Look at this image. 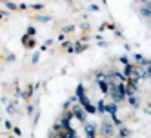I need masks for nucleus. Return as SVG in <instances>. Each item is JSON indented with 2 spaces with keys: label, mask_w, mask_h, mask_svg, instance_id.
<instances>
[{
  "label": "nucleus",
  "mask_w": 151,
  "mask_h": 138,
  "mask_svg": "<svg viewBox=\"0 0 151 138\" xmlns=\"http://www.w3.org/2000/svg\"><path fill=\"white\" fill-rule=\"evenodd\" d=\"M100 133L106 136V138H111L113 134H115V122L113 120H102V124H100Z\"/></svg>",
  "instance_id": "nucleus-2"
},
{
  "label": "nucleus",
  "mask_w": 151,
  "mask_h": 138,
  "mask_svg": "<svg viewBox=\"0 0 151 138\" xmlns=\"http://www.w3.org/2000/svg\"><path fill=\"white\" fill-rule=\"evenodd\" d=\"M75 138H78V136H75Z\"/></svg>",
  "instance_id": "nucleus-20"
},
{
  "label": "nucleus",
  "mask_w": 151,
  "mask_h": 138,
  "mask_svg": "<svg viewBox=\"0 0 151 138\" xmlns=\"http://www.w3.org/2000/svg\"><path fill=\"white\" fill-rule=\"evenodd\" d=\"M22 42H24L26 47H33V46H35V40L31 38L29 35H24V36H22Z\"/></svg>",
  "instance_id": "nucleus-8"
},
{
  "label": "nucleus",
  "mask_w": 151,
  "mask_h": 138,
  "mask_svg": "<svg viewBox=\"0 0 151 138\" xmlns=\"http://www.w3.org/2000/svg\"><path fill=\"white\" fill-rule=\"evenodd\" d=\"M118 133H120V138L129 136V129H126V127H120V129H118Z\"/></svg>",
  "instance_id": "nucleus-11"
},
{
  "label": "nucleus",
  "mask_w": 151,
  "mask_h": 138,
  "mask_svg": "<svg viewBox=\"0 0 151 138\" xmlns=\"http://www.w3.org/2000/svg\"><path fill=\"white\" fill-rule=\"evenodd\" d=\"M58 136L60 138H75V136H77V133H75L73 127H64V129L58 133Z\"/></svg>",
  "instance_id": "nucleus-5"
},
{
  "label": "nucleus",
  "mask_w": 151,
  "mask_h": 138,
  "mask_svg": "<svg viewBox=\"0 0 151 138\" xmlns=\"http://www.w3.org/2000/svg\"><path fill=\"white\" fill-rule=\"evenodd\" d=\"M77 98H78V104H80V105H82V107L88 111L89 114H95V113H96V107L89 102V98H88V94H86V89H84L82 84L77 87Z\"/></svg>",
  "instance_id": "nucleus-1"
},
{
  "label": "nucleus",
  "mask_w": 151,
  "mask_h": 138,
  "mask_svg": "<svg viewBox=\"0 0 151 138\" xmlns=\"http://www.w3.org/2000/svg\"><path fill=\"white\" fill-rule=\"evenodd\" d=\"M86 113H88V111H86L80 104H77V105L73 107V114H75V118L80 120V122H86Z\"/></svg>",
  "instance_id": "nucleus-3"
},
{
  "label": "nucleus",
  "mask_w": 151,
  "mask_h": 138,
  "mask_svg": "<svg viewBox=\"0 0 151 138\" xmlns=\"http://www.w3.org/2000/svg\"><path fill=\"white\" fill-rule=\"evenodd\" d=\"M144 67H146V71H147V78H151V62H149V60L146 62V66H144Z\"/></svg>",
  "instance_id": "nucleus-12"
},
{
  "label": "nucleus",
  "mask_w": 151,
  "mask_h": 138,
  "mask_svg": "<svg viewBox=\"0 0 151 138\" xmlns=\"http://www.w3.org/2000/svg\"><path fill=\"white\" fill-rule=\"evenodd\" d=\"M140 15H142L144 18H151V7L149 6H144L142 9H140Z\"/></svg>",
  "instance_id": "nucleus-9"
},
{
  "label": "nucleus",
  "mask_w": 151,
  "mask_h": 138,
  "mask_svg": "<svg viewBox=\"0 0 151 138\" xmlns=\"http://www.w3.org/2000/svg\"><path fill=\"white\" fill-rule=\"evenodd\" d=\"M38 20H40V22H47L49 16H38Z\"/></svg>",
  "instance_id": "nucleus-17"
},
{
  "label": "nucleus",
  "mask_w": 151,
  "mask_h": 138,
  "mask_svg": "<svg viewBox=\"0 0 151 138\" xmlns=\"http://www.w3.org/2000/svg\"><path fill=\"white\" fill-rule=\"evenodd\" d=\"M75 51H78V53L84 51V46H80V44H78V46H75Z\"/></svg>",
  "instance_id": "nucleus-16"
},
{
  "label": "nucleus",
  "mask_w": 151,
  "mask_h": 138,
  "mask_svg": "<svg viewBox=\"0 0 151 138\" xmlns=\"http://www.w3.org/2000/svg\"><path fill=\"white\" fill-rule=\"evenodd\" d=\"M84 131H86V138H96V125L95 124H86Z\"/></svg>",
  "instance_id": "nucleus-4"
},
{
  "label": "nucleus",
  "mask_w": 151,
  "mask_h": 138,
  "mask_svg": "<svg viewBox=\"0 0 151 138\" xmlns=\"http://www.w3.org/2000/svg\"><path fill=\"white\" fill-rule=\"evenodd\" d=\"M146 6H149V7H151V0H149V2H147V4H146Z\"/></svg>",
  "instance_id": "nucleus-19"
},
{
  "label": "nucleus",
  "mask_w": 151,
  "mask_h": 138,
  "mask_svg": "<svg viewBox=\"0 0 151 138\" xmlns=\"http://www.w3.org/2000/svg\"><path fill=\"white\" fill-rule=\"evenodd\" d=\"M106 113H109L111 118H115V116H116V102H109V104H106Z\"/></svg>",
  "instance_id": "nucleus-6"
},
{
  "label": "nucleus",
  "mask_w": 151,
  "mask_h": 138,
  "mask_svg": "<svg viewBox=\"0 0 151 138\" xmlns=\"http://www.w3.org/2000/svg\"><path fill=\"white\" fill-rule=\"evenodd\" d=\"M120 64H124V66H127V56H120Z\"/></svg>",
  "instance_id": "nucleus-15"
},
{
  "label": "nucleus",
  "mask_w": 151,
  "mask_h": 138,
  "mask_svg": "<svg viewBox=\"0 0 151 138\" xmlns=\"http://www.w3.org/2000/svg\"><path fill=\"white\" fill-rule=\"evenodd\" d=\"M96 111H99V113H106V102H104V100L99 102V105H96Z\"/></svg>",
  "instance_id": "nucleus-10"
},
{
  "label": "nucleus",
  "mask_w": 151,
  "mask_h": 138,
  "mask_svg": "<svg viewBox=\"0 0 151 138\" xmlns=\"http://www.w3.org/2000/svg\"><path fill=\"white\" fill-rule=\"evenodd\" d=\"M35 33H37V31H35V27H27V35H29V36H33Z\"/></svg>",
  "instance_id": "nucleus-14"
},
{
  "label": "nucleus",
  "mask_w": 151,
  "mask_h": 138,
  "mask_svg": "<svg viewBox=\"0 0 151 138\" xmlns=\"http://www.w3.org/2000/svg\"><path fill=\"white\" fill-rule=\"evenodd\" d=\"M64 31H66V33H69V31H73V26H68V27H64Z\"/></svg>",
  "instance_id": "nucleus-18"
},
{
  "label": "nucleus",
  "mask_w": 151,
  "mask_h": 138,
  "mask_svg": "<svg viewBox=\"0 0 151 138\" xmlns=\"http://www.w3.org/2000/svg\"><path fill=\"white\" fill-rule=\"evenodd\" d=\"M126 100H127L129 104H131V105H133V107H138V105H140V98L137 97V94H135V93H133V94H129V97H127Z\"/></svg>",
  "instance_id": "nucleus-7"
},
{
  "label": "nucleus",
  "mask_w": 151,
  "mask_h": 138,
  "mask_svg": "<svg viewBox=\"0 0 151 138\" xmlns=\"http://www.w3.org/2000/svg\"><path fill=\"white\" fill-rule=\"evenodd\" d=\"M4 4H6V6H7L9 9H17V6H15L13 2H7V0H4Z\"/></svg>",
  "instance_id": "nucleus-13"
}]
</instances>
